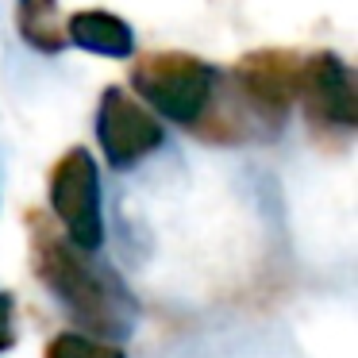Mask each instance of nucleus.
<instances>
[{
  "label": "nucleus",
  "instance_id": "f257e3e1",
  "mask_svg": "<svg viewBox=\"0 0 358 358\" xmlns=\"http://www.w3.org/2000/svg\"><path fill=\"white\" fill-rule=\"evenodd\" d=\"M27 227H31V270L50 293L62 301V308L78 320L85 331L101 343L127 339L139 316L131 289L124 285L112 266L96 262L93 255H81L78 247L66 243L62 231H55L39 208L27 212Z\"/></svg>",
  "mask_w": 358,
  "mask_h": 358
},
{
  "label": "nucleus",
  "instance_id": "6e6552de",
  "mask_svg": "<svg viewBox=\"0 0 358 358\" xmlns=\"http://www.w3.org/2000/svg\"><path fill=\"white\" fill-rule=\"evenodd\" d=\"M16 31L43 55H58L62 47H70L58 0H16Z\"/></svg>",
  "mask_w": 358,
  "mask_h": 358
},
{
  "label": "nucleus",
  "instance_id": "9d476101",
  "mask_svg": "<svg viewBox=\"0 0 358 358\" xmlns=\"http://www.w3.org/2000/svg\"><path fill=\"white\" fill-rule=\"evenodd\" d=\"M16 347V296L0 289V355Z\"/></svg>",
  "mask_w": 358,
  "mask_h": 358
},
{
  "label": "nucleus",
  "instance_id": "20e7f679",
  "mask_svg": "<svg viewBox=\"0 0 358 358\" xmlns=\"http://www.w3.org/2000/svg\"><path fill=\"white\" fill-rule=\"evenodd\" d=\"M227 78H231L235 93L247 101V108L270 127V135L285 127L289 112L301 96V58L293 50L285 47L250 50L235 62V70Z\"/></svg>",
  "mask_w": 358,
  "mask_h": 358
},
{
  "label": "nucleus",
  "instance_id": "423d86ee",
  "mask_svg": "<svg viewBox=\"0 0 358 358\" xmlns=\"http://www.w3.org/2000/svg\"><path fill=\"white\" fill-rule=\"evenodd\" d=\"M304 116L320 131H339L350 135L358 127V96L350 70L339 55L331 50H316L301 62V96Z\"/></svg>",
  "mask_w": 358,
  "mask_h": 358
},
{
  "label": "nucleus",
  "instance_id": "1a4fd4ad",
  "mask_svg": "<svg viewBox=\"0 0 358 358\" xmlns=\"http://www.w3.org/2000/svg\"><path fill=\"white\" fill-rule=\"evenodd\" d=\"M43 358H127L116 343H101L93 335L81 331H58L55 339L47 343Z\"/></svg>",
  "mask_w": 358,
  "mask_h": 358
},
{
  "label": "nucleus",
  "instance_id": "39448f33",
  "mask_svg": "<svg viewBox=\"0 0 358 358\" xmlns=\"http://www.w3.org/2000/svg\"><path fill=\"white\" fill-rule=\"evenodd\" d=\"M96 143L104 150V162L112 170H131L147 155H155L166 143L162 120L143 108L127 89H104L96 108Z\"/></svg>",
  "mask_w": 358,
  "mask_h": 358
},
{
  "label": "nucleus",
  "instance_id": "0eeeda50",
  "mask_svg": "<svg viewBox=\"0 0 358 358\" xmlns=\"http://www.w3.org/2000/svg\"><path fill=\"white\" fill-rule=\"evenodd\" d=\"M66 43L89 50L101 58H131L135 55V31L127 20L104 8H85L66 20Z\"/></svg>",
  "mask_w": 358,
  "mask_h": 358
},
{
  "label": "nucleus",
  "instance_id": "f03ea898",
  "mask_svg": "<svg viewBox=\"0 0 358 358\" xmlns=\"http://www.w3.org/2000/svg\"><path fill=\"white\" fill-rule=\"evenodd\" d=\"M216 70L185 50H150L131 66V89L143 108H155L158 116L173 120L181 127H193L201 120L204 104L212 96Z\"/></svg>",
  "mask_w": 358,
  "mask_h": 358
},
{
  "label": "nucleus",
  "instance_id": "7ed1b4c3",
  "mask_svg": "<svg viewBox=\"0 0 358 358\" xmlns=\"http://www.w3.org/2000/svg\"><path fill=\"white\" fill-rule=\"evenodd\" d=\"M50 208L62 235L81 255L104 247V208H101V173L85 147H70L50 170Z\"/></svg>",
  "mask_w": 358,
  "mask_h": 358
}]
</instances>
